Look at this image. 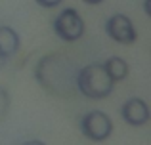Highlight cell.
<instances>
[{"instance_id": "6da1fadb", "label": "cell", "mask_w": 151, "mask_h": 145, "mask_svg": "<svg viewBox=\"0 0 151 145\" xmlns=\"http://www.w3.org/2000/svg\"><path fill=\"white\" fill-rule=\"evenodd\" d=\"M77 71L78 67L67 56L50 54L38 61L35 76L38 84L54 96H71L73 92H77V86H75Z\"/></svg>"}, {"instance_id": "7a4b0ae2", "label": "cell", "mask_w": 151, "mask_h": 145, "mask_svg": "<svg viewBox=\"0 0 151 145\" xmlns=\"http://www.w3.org/2000/svg\"><path fill=\"white\" fill-rule=\"evenodd\" d=\"M113 78L107 74L103 63H90L77 71L75 86L77 92L90 99H103L113 92Z\"/></svg>"}, {"instance_id": "3957f363", "label": "cell", "mask_w": 151, "mask_h": 145, "mask_svg": "<svg viewBox=\"0 0 151 145\" xmlns=\"http://www.w3.org/2000/svg\"><path fill=\"white\" fill-rule=\"evenodd\" d=\"M54 33L63 42H75L84 34V21L77 10L65 8L63 11H59V15L54 21Z\"/></svg>"}, {"instance_id": "277c9868", "label": "cell", "mask_w": 151, "mask_h": 145, "mask_svg": "<svg viewBox=\"0 0 151 145\" xmlns=\"http://www.w3.org/2000/svg\"><path fill=\"white\" fill-rule=\"evenodd\" d=\"M81 132L92 141H105L113 132V122L103 111H90L81 119Z\"/></svg>"}, {"instance_id": "5b68a950", "label": "cell", "mask_w": 151, "mask_h": 145, "mask_svg": "<svg viewBox=\"0 0 151 145\" xmlns=\"http://www.w3.org/2000/svg\"><path fill=\"white\" fill-rule=\"evenodd\" d=\"M105 33L119 44H132L136 42V29L132 21L122 14H115L105 21Z\"/></svg>"}, {"instance_id": "8992f818", "label": "cell", "mask_w": 151, "mask_h": 145, "mask_svg": "<svg viewBox=\"0 0 151 145\" xmlns=\"http://www.w3.org/2000/svg\"><path fill=\"white\" fill-rule=\"evenodd\" d=\"M121 116L130 126H144L149 120V109L147 103L140 97H130L121 105Z\"/></svg>"}, {"instance_id": "52a82bcc", "label": "cell", "mask_w": 151, "mask_h": 145, "mask_svg": "<svg viewBox=\"0 0 151 145\" xmlns=\"http://www.w3.org/2000/svg\"><path fill=\"white\" fill-rule=\"evenodd\" d=\"M19 50V34L12 27H0V59L15 56Z\"/></svg>"}, {"instance_id": "ba28073f", "label": "cell", "mask_w": 151, "mask_h": 145, "mask_svg": "<svg viewBox=\"0 0 151 145\" xmlns=\"http://www.w3.org/2000/svg\"><path fill=\"white\" fill-rule=\"evenodd\" d=\"M103 67H105L107 74L113 78V82L122 80V78H126V74H128V65H126V61L121 59V57H117V56L109 57V59L103 63Z\"/></svg>"}, {"instance_id": "9c48e42d", "label": "cell", "mask_w": 151, "mask_h": 145, "mask_svg": "<svg viewBox=\"0 0 151 145\" xmlns=\"http://www.w3.org/2000/svg\"><path fill=\"white\" fill-rule=\"evenodd\" d=\"M35 2H37L38 6H42V8H55V6L61 4V0H35Z\"/></svg>"}, {"instance_id": "30bf717a", "label": "cell", "mask_w": 151, "mask_h": 145, "mask_svg": "<svg viewBox=\"0 0 151 145\" xmlns=\"http://www.w3.org/2000/svg\"><path fill=\"white\" fill-rule=\"evenodd\" d=\"M21 145H46L44 141H40V139H29V141L21 143Z\"/></svg>"}, {"instance_id": "8fae6325", "label": "cell", "mask_w": 151, "mask_h": 145, "mask_svg": "<svg viewBox=\"0 0 151 145\" xmlns=\"http://www.w3.org/2000/svg\"><path fill=\"white\" fill-rule=\"evenodd\" d=\"M149 2H151V0H145V14H147V15H151V8H149Z\"/></svg>"}, {"instance_id": "7c38bea8", "label": "cell", "mask_w": 151, "mask_h": 145, "mask_svg": "<svg viewBox=\"0 0 151 145\" xmlns=\"http://www.w3.org/2000/svg\"><path fill=\"white\" fill-rule=\"evenodd\" d=\"M82 2H86V4H101L103 0H82Z\"/></svg>"}]
</instances>
